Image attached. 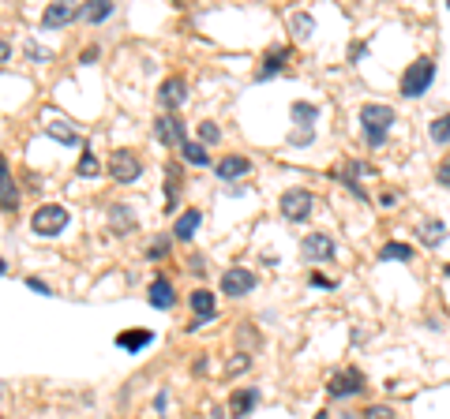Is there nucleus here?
Instances as JSON below:
<instances>
[{
    "label": "nucleus",
    "instance_id": "obj_11",
    "mask_svg": "<svg viewBox=\"0 0 450 419\" xmlns=\"http://www.w3.org/2000/svg\"><path fill=\"white\" fill-rule=\"evenodd\" d=\"M79 12H83V8L68 4V0H60V4H49V8L42 12V26H45V30H57V26L79 19Z\"/></svg>",
    "mask_w": 450,
    "mask_h": 419
},
{
    "label": "nucleus",
    "instance_id": "obj_6",
    "mask_svg": "<svg viewBox=\"0 0 450 419\" xmlns=\"http://www.w3.org/2000/svg\"><path fill=\"white\" fill-rule=\"evenodd\" d=\"M278 206H282V213H286L289 221H308L311 210H315V199H311V191H304V188H293V191L282 195Z\"/></svg>",
    "mask_w": 450,
    "mask_h": 419
},
{
    "label": "nucleus",
    "instance_id": "obj_13",
    "mask_svg": "<svg viewBox=\"0 0 450 419\" xmlns=\"http://www.w3.org/2000/svg\"><path fill=\"white\" fill-rule=\"evenodd\" d=\"M289 64V49H282V45H274V49H266V57H263V68H259V75L255 79H270V75H278L282 68Z\"/></svg>",
    "mask_w": 450,
    "mask_h": 419
},
{
    "label": "nucleus",
    "instance_id": "obj_16",
    "mask_svg": "<svg viewBox=\"0 0 450 419\" xmlns=\"http://www.w3.org/2000/svg\"><path fill=\"white\" fill-rule=\"evenodd\" d=\"M109 229L116 232V236H124V232H132L135 229V213L124 206V202H116L113 210H109Z\"/></svg>",
    "mask_w": 450,
    "mask_h": 419
},
{
    "label": "nucleus",
    "instance_id": "obj_28",
    "mask_svg": "<svg viewBox=\"0 0 450 419\" xmlns=\"http://www.w3.org/2000/svg\"><path fill=\"white\" fill-rule=\"evenodd\" d=\"M248 367H252V356H248V352H236V356L225 363V378H236V375H244Z\"/></svg>",
    "mask_w": 450,
    "mask_h": 419
},
{
    "label": "nucleus",
    "instance_id": "obj_8",
    "mask_svg": "<svg viewBox=\"0 0 450 419\" xmlns=\"http://www.w3.org/2000/svg\"><path fill=\"white\" fill-rule=\"evenodd\" d=\"M252 288H255V274H252V269L233 266V269H225V274H222V292L225 296H244V292H252Z\"/></svg>",
    "mask_w": 450,
    "mask_h": 419
},
{
    "label": "nucleus",
    "instance_id": "obj_7",
    "mask_svg": "<svg viewBox=\"0 0 450 419\" xmlns=\"http://www.w3.org/2000/svg\"><path fill=\"white\" fill-rule=\"evenodd\" d=\"M364 389V375L356 367H349V371H342V375H334L330 378V397L334 400H342V397H356Z\"/></svg>",
    "mask_w": 450,
    "mask_h": 419
},
{
    "label": "nucleus",
    "instance_id": "obj_37",
    "mask_svg": "<svg viewBox=\"0 0 450 419\" xmlns=\"http://www.w3.org/2000/svg\"><path fill=\"white\" fill-rule=\"evenodd\" d=\"M315 419H330V416H327V412H319V416H315Z\"/></svg>",
    "mask_w": 450,
    "mask_h": 419
},
{
    "label": "nucleus",
    "instance_id": "obj_3",
    "mask_svg": "<svg viewBox=\"0 0 450 419\" xmlns=\"http://www.w3.org/2000/svg\"><path fill=\"white\" fill-rule=\"evenodd\" d=\"M31 229L38 232V236H57V232L68 229V210L57 206V202H49V206H38V213L31 217Z\"/></svg>",
    "mask_w": 450,
    "mask_h": 419
},
{
    "label": "nucleus",
    "instance_id": "obj_31",
    "mask_svg": "<svg viewBox=\"0 0 450 419\" xmlns=\"http://www.w3.org/2000/svg\"><path fill=\"white\" fill-rule=\"evenodd\" d=\"M98 172V157L94 154H83L79 157V176H94Z\"/></svg>",
    "mask_w": 450,
    "mask_h": 419
},
{
    "label": "nucleus",
    "instance_id": "obj_17",
    "mask_svg": "<svg viewBox=\"0 0 450 419\" xmlns=\"http://www.w3.org/2000/svg\"><path fill=\"white\" fill-rule=\"evenodd\" d=\"M45 132L57 139V143H64V146H79V132L68 124V120H49V124H45Z\"/></svg>",
    "mask_w": 450,
    "mask_h": 419
},
{
    "label": "nucleus",
    "instance_id": "obj_1",
    "mask_svg": "<svg viewBox=\"0 0 450 419\" xmlns=\"http://www.w3.org/2000/svg\"><path fill=\"white\" fill-rule=\"evenodd\" d=\"M361 124H364V139H368V146H383V143H387L390 124H394V109L383 105V101H368V105L361 109Z\"/></svg>",
    "mask_w": 450,
    "mask_h": 419
},
{
    "label": "nucleus",
    "instance_id": "obj_25",
    "mask_svg": "<svg viewBox=\"0 0 450 419\" xmlns=\"http://www.w3.org/2000/svg\"><path fill=\"white\" fill-rule=\"evenodd\" d=\"M0 191H4V213H15L19 195H15V184H12V176H8V165H0Z\"/></svg>",
    "mask_w": 450,
    "mask_h": 419
},
{
    "label": "nucleus",
    "instance_id": "obj_20",
    "mask_svg": "<svg viewBox=\"0 0 450 419\" xmlns=\"http://www.w3.org/2000/svg\"><path fill=\"white\" fill-rule=\"evenodd\" d=\"M191 311H196V319H199V322L214 319V292H207V288L191 292Z\"/></svg>",
    "mask_w": 450,
    "mask_h": 419
},
{
    "label": "nucleus",
    "instance_id": "obj_33",
    "mask_svg": "<svg viewBox=\"0 0 450 419\" xmlns=\"http://www.w3.org/2000/svg\"><path fill=\"white\" fill-rule=\"evenodd\" d=\"M146 255H150V258H162V255H169V240H154V244L146 247Z\"/></svg>",
    "mask_w": 450,
    "mask_h": 419
},
{
    "label": "nucleus",
    "instance_id": "obj_38",
    "mask_svg": "<svg viewBox=\"0 0 450 419\" xmlns=\"http://www.w3.org/2000/svg\"><path fill=\"white\" fill-rule=\"evenodd\" d=\"M443 274H447V277H450V266H447V269H443Z\"/></svg>",
    "mask_w": 450,
    "mask_h": 419
},
{
    "label": "nucleus",
    "instance_id": "obj_9",
    "mask_svg": "<svg viewBox=\"0 0 450 419\" xmlns=\"http://www.w3.org/2000/svg\"><path fill=\"white\" fill-rule=\"evenodd\" d=\"M304 258H311V262H327V258H334L338 255V247H334V240L327 236V232H311V236H304Z\"/></svg>",
    "mask_w": 450,
    "mask_h": 419
},
{
    "label": "nucleus",
    "instance_id": "obj_36",
    "mask_svg": "<svg viewBox=\"0 0 450 419\" xmlns=\"http://www.w3.org/2000/svg\"><path fill=\"white\" fill-rule=\"evenodd\" d=\"M154 408H158V412H165V408H169V397L158 393V397H154Z\"/></svg>",
    "mask_w": 450,
    "mask_h": 419
},
{
    "label": "nucleus",
    "instance_id": "obj_19",
    "mask_svg": "<svg viewBox=\"0 0 450 419\" xmlns=\"http://www.w3.org/2000/svg\"><path fill=\"white\" fill-rule=\"evenodd\" d=\"M413 258V247L401 244V240H390V244L379 247V262H409Z\"/></svg>",
    "mask_w": 450,
    "mask_h": 419
},
{
    "label": "nucleus",
    "instance_id": "obj_5",
    "mask_svg": "<svg viewBox=\"0 0 450 419\" xmlns=\"http://www.w3.org/2000/svg\"><path fill=\"white\" fill-rule=\"evenodd\" d=\"M154 139H158L162 146H180V150H184V146H188V127H184V120L173 116V113L158 116V120H154Z\"/></svg>",
    "mask_w": 450,
    "mask_h": 419
},
{
    "label": "nucleus",
    "instance_id": "obj_2",
    "mask_svg": "<svg viewBox=\"0 0 450 419\" xmlns=\"http://www.w3.org/2000/svg\"><path fill=\"white\" fill-rule=\"evenodd\" d=\"M431 79H435V60H431V57H417L406 68V75H401V94H406V98H420L431 87Z\"/></svg>",
    "mask_w": 450,
    "mask_h": 419
},
{
    "label": "nucleus",
    "instance_id": "obj_24",
    "mask_svg": "<svg viewBox=\"0 0 450 419\" xmlns=\"http://www.w3.org/2000/svg\"><path fill=\"white\" fill-rule=\"evenodd\" d=\"M113 15V4L109 0H94V4H87L79 12V19H87V23H102V19H109Z\"/></svg>",
    "mask_w": 450,
    "mask_h": 419
},
{
    "label": "nucleus",
    "instance_id": "obj_4",
    "mask_svg": "<svg viewBox=\"0 0 450 419\" xmlns=\"http://www.w3.org/2000/svg\"><path fill=\"white\" fill-rule=\"evenodd\" d=\"M109 176L116 184H135L143 176V161L132 150H113L109 154Z\"/></svg>",
    "mask_w": 450,
    "mask_h": 419
},
{
    "label": "nucleus",
    "instance_id": "obj_34",
    "mask_svg": "<svg viewBox=\"0 0 450 419\" xmlns=\"http://www.w3.org/2000/svg\"><path fill=\"white\" fill-rule=\"evenodd\" d=\"M435 180L443 184V188H450V157H447V161H443V165H439V169H435Z\"/></svg>",
    "mask_w": 450,
    "mask_h": 419
},
{
    "label": "nucleus",
    "instance_id": "obj_32",
    "mask_svg": "<svg viewBox=\"0 0 450 419\" xmlns=\"http://www.w3.org/2000/svg\"><path fill=\"white\" fill-rule=\"evenodd\" d=\"M394 412L387 404H372V408H364V419H390Z\"/></svg>",
    "mask_w": 450,
    "mask_h": 419
},
{
    "label": "nucleus",
    "instance_id": "obj_22",
    "mask_svg": "<svg viewBox=\"0 0 450 419\" xmlns=\"http://www.w3.org/2000/svg\"><path fill=\"white\" fill-rule=\"evenodd\" d=\"M417 232H420V240H424L428 247H435L439 240L447 236V225H443L439 217H428V221H420V229H417Z\"/></svg>",
    "mask_w": 450,
    "mask_h": 419
},
{
    "label": "nucleus",
    "instance_id": "obj_15",
    "mask_svg": "<svg viewBox=\"0 0 450 419\" xmlns=\"http://www.w3.org/2000/svg\"><path fill=\"white\" fill-rule=\"evenodd\" d=\"M199 225H203V210H184L177 217V225H173V236H177V240H191Z\"/></svg>",
    "mask_w": 450,
    "mask_h": 419
},
{
    "label": "nucleus",
    "instance_id": "obj_10",
    "mask_svg": "<svg viewBox=\"0 0 450 419\" xmlns=\"http://www.w3.org/2000/svg\"><path fill=\"white\" fill-rule=\"evenodd\" d=\"M184 98H188V82L180 79V75H173V79H165L162 82V90H158V105L169 113V109H180L184 105Z\"/></svg>",
    "mask_w": 450,
    "mask_h": 419
},
{
    "label": "nucleus",
    "instance_id": "obj_23",
    "mask_svg": "<svg viewBox=\"0 0 450 419\" xmlns=\"http://www.w3.org/2000/svg\"><path fill=\"white\" fill-rule=\"evenodd\" d=\"M289 30H293V38H311V30H315V19H311L308 12H293L289 15Z\"/></svg>",
    "mask_w": 450,
    "mask_h": 419
},
{
    "label": "nucleus",
    "instance_id": "obj_18",
    "mask_svg": "<svg viewBox=\"0 0 450 419\" xmlns=\"http://www.w3.org/2000/svg\"><path fill=\"white\" fill-rule=\"evenodd\" d=\"M255 400H259V389H236L233 397H229V408H233V416L241 419L255 408Z\"/></svg>",
    "mask_w": 450,
    "mask_h": 419
},
{
    "label": "nucleus",
    "instance_id": "obj_26",
    "mask_svg": "<svg viewBox=\"0 0 450 419\" xmlns=\"http://www.w3.org/2000/svg\"><path fill=\"white\" fill-rule=\"evenodd\" d=\"M293 120H297V124H304V127H315V120H319V109L315 105H308V101H293Z\"/></svg>",
    "mask_w": 450,
    "mask_h": 419
},
{
    "label": "nucleus",
    "instance_id": "obj_12",
    "mask_svg": "<svg viewBox=\"0 0 450 419\" xmlns=\"http://www.w3.org/2000/svg\"><path fill=\"white\" fill-rule=\"evenodd\" d=\"M146 300H150V307H158V311H169L177 303V292H173V285L165 277H158V281H150V288H146Z\"/></svg>",
    "mask_w": 450,
    "mask_h": 419
},
{
    "label": "nucleus",
    "instance_id": "obj_14",
    "mask_svg": "<svg viewBox=\"0 0 450 419\" xmlns=\"http://www.w3.org/2000/svg\"><path fill=\"white\" fill-rule=\"evenodd\" d=\"M248 169H252V161L248 157H241V154H229V157H222L218 161V180H236V176H244Z\"/></svg>",
    "mask_w": 450,
    "mask_h": 419
},
{
    "label": "nucleus",
    "instance_id": "obj_27",
    "mask_svg": "<svg viewBox=\"0 0 450 419\" xmlns=\"http://www.w3.org/2000/svg\"><path fill=\"white\" fill-rule=\"evenodd\" d=\"M428 135H431V143H450V113L439 116V120H431Z\"/></svg>",
    "mask_w": 450,
    "mask_h": 419
},
{
    "label": "nucleus",
    "instance_id": "obj_21",
    "mask_svg": "<svg viewBox=\"0 0 450 419\" xmlns=\"http://www.w3.org/2000/svg\"><path fill=\"white\" fill-rule=\"evenodd\" d=\"M150 341H154L150 330H128V333H121V337H116V344H121V348H128V352H139V348H146Z\"/></svg>",
    "mask_w": 450,
    "mask_h": 419
},
{
    "label": "nucleus",
    "instance_id": "obj_35",
    "mask_svg": "<svg viewBox=\"0 0 450 419\" xmlns=\"http://www.w3.org/2000/svg\"><path fill=\"white\" fill-rule=\"evenodd\" d=\"M26 288H31V292H42V296H53V288L45 285V281H38V277H31V281H26Z\"/></svg>",
    "mask_w": 450,
    "mask_h": 419
},
{
    "label": "nucleus",
    "instance_id": "obj_29",
    "mask_svg": "<svg viewBox=\"0 0 450 419\" xmlns=\"http://www.w3.org/2000/svg\"><path fill=\"white\" fill-rule=\"evenodd\" d=\"M184 157H188L191 165H210V154H207L199 143H188V146H184Z\"/></svg>",
    "mask_w": 450,
    "mask_h": 419
},
{
    "label": "nucleus",
    "instance_id": "obj_30",
    "mask_svg": "<svg viewBox=\"0 0 450 419\" xmlns=\"http://www.w3.org/2000/svg\"><path fill=\"white\" fill-rule=\"evenodd\" d=\"M199 135H203V143H218V139H222L214 120H203V124H199Z\"/></svg>",
    "mask_w": 450,
    "mask_h": 419
}]
</instances>
